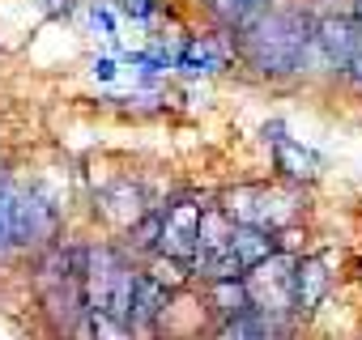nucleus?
<instances>
[{
	"label": "nucleus",
	"mask_w": 362,
	"mask_h": 340,
	"mask_svg": "<svg viewBox=\"0 0 362 340\" xmlns=\"http://www.w3.org/2000/svg\"><path fill=\"white\" fill-rule=\"evenodd\" d=\"M290 277H294V260L273 251L269 260H260L256 268L243 272V293H247V310L273 315L281 319V310L290 306Z\"/></svg>",
	"instance_id": "5"
},
{
	"label": "nucleus",
	"mask_w": 362,
	"mask_h": 340,
	"mask_svg": "<svg viewBox=\"0 0 362 340\" xmlns=\"http://www.w3.org/2000/svg\"><path fill=\"white\" fill-rule=\"evenodd\" d=\"M56 230V213L39 192H9V238L13 243H43Z\"/></svg>",
	"instance_id": "7"
},
{
	"label": "nucleus",
	"mask_w": 362,
	"mask_h": 340,
	"mask_svg": "<svg viewBox=\"0 0 362 340\" xmlns=\"http://www.w3.org/2000/svg\"><path fill=\"white\" fill-rule=\"evenodd\" d=\"M273 251H277V234L235 221L230 234H226V243H222L218 251L192 260V268H197L201 277H209V281H243V272L256 268L260 260H269Z\"/></svg>",
	"instance_id": "3"
},
{
	"label": "nucleus",
	"mask_w": 362,
	"mask_h": 340,
	"mask_svg": "<svg viewBox=\"0 0 362 340\" xmlns=\"http://www.w3.org/2000/svg\"><path fill=\"white\" fill-rule=\"evenodd\" d=\"M197 226H201V205L197 200H175L158 213V251L166 260H192L197 255Z\"/></svg>",
	"instance_id": "6"
},
{
	"label": "nucleus",
	"mask_w": 362,
	"mask_h": 340,
	"mask_svg": "<svg viewBox=\"0 0 362 340\" xmlns=\"http://www.w3.org/2000/svg\"><path fill=\"white\" fill-rule=\"evenodd\" d=\"M175 68L188 73V77H209L222 68V47L214 39H197V43H184V51L175 56Z\"/></svg>",
	"instance_id": "11"
},
{
	"label": "nucleus",
	"mask_w": 362,
	"mask_h": 340,
	"mask_svg": "<svg viewBox=\"0 0 362 340\" xmlns=\"http://www.w3.org/2000/svg\"><path fill=\"white\" fill-rule=\"evenodd\" d=\"M230 221H239V226H256V230H277V226H286L290 217H294V196H286V192H277V188H235V192H226L222 196V205H218Z\"/></svg>",
	"instance_id": "4"
},
{
	"label": "nucleus",
	"mask_w": 362,
	"mask_h": 340,
	"mask_svg": "<svg viewBox=\"0 0 362 340\" xmlns=\"http://www.w3.org/2000/svg\"><path fill=\"white\" fill-rule=\"evenodd\" d=\"M264 136L273 140V157H277V170H286L290 179H307V183H311V179L320 175V166H324V162H320L311 149H303L298 140H290V136L281 132V123H273Z\"/></svg>",
	"instance_id": "10"
},
{
	"label": "nucleus",
	"mask_w": 362,
	"mask_h": 340,
	"mask_svg": "<svg viewBox=\"0 0 362 340\" xmlns=\"http://www.w3.org/2000/svg\"><path fill=\"white\" fill-rule=\"evenodd\" d=\"M328 293V264L320 255H303L294 260V277H290V306L311 315Z\"/></svg>",
	"instance_id": "8"
},
{
	"label": "nucleus",
	"mask_w": 362,
	"mask_h": 340,
	"mask_svg": "<svg viewBox=\"0 0 362 340\" xmlns=\"http://www.w3.org/2000/svg\"><path fill=\"white\" fill-rule=\"evenodd\" d=\"M119 13H128V18H153L158 13V0H119Z\"/></svg>",
	"instance_id": "15"
},
{
	"label": "nucleus",
	"mask_w": 362,
	"mask_h": 340,
	"mask_svg": "<svg viewBox=\"0 0 362 340\" xmlns=\"http://www.w3.org/2000/svg\"><path fill=\"white\" fill-rule=\"evenodd\" d=\"M311 43L320 47V56L337 68L349 64L354 43H358V22L354 18H324L320 26H311Z\"/></svg>",
	"instance_id": "9"
},
{
	"label": "nucleus",
	"mask_w": 362,
	"mask_h": 340,
	"mask_svg": "<svg viewBox=\"0 0 362 340\" xmlns=\"http://www.w3.org/2000/svg\"><path fill=\"white\" fill-rule=\"evenodd\" d=\"M214 9H218V18H222L226 26L243 30V26H252V22L269 9V0H214Z\"/></svg>",
	"instance_id": "14"
},
{
	"label": "nucleus",
	"mask_w": 362,
	"mask_h": 340,
	"mask_svg": "<svg viewBox=\"0 0 362 340\" xmlns=\"http://www.w3.org/2000/svg\"><path fill=\"white\" fill-rule=\"evenodd\" d=\"M162 302H166V289H162L153 277H136V293H132V327L153 323L158 310H162Z\"/></svg>",
	"instance_id": "12"
},
{
	"label": "nucleus",
	"mask_w": 362,
	"mask_h": 340,
	"mask_svg": "<svg viewBox=\"0 0 362 340\" xmlns=\"http://www.w3.org/2000/svg\"><path fill=\"white\" fill-rule=\"evenodd\" d=\"M136 277L141 272H132V264L119 251H111V247L81 251V293H86V306H90L94 319H107V323L132 332Z\"/></svg>",
	"instance_id": "2"
},
{
	"label": "nucleus",
	"mask_w": 362,
	"mask_h": 340,
	"mask_svg": "<svg viewBox=\"0 0 362 340\" xmlns=\"http://www.w3.org/2000/svg\"><path fill=\"white\" fill-rule=\"evenodd\" d=\"M307 47H311V22L303 13L264 9L252 26H243V56L260 73H294L307 60Z\"/></svg>",
	"instance_id": "1"
},
{
	"label": "nucleus",
	"mask_w": 362,
	"mask_h": 340,
	"mask_svg": "<svg viewBox=\"0 0 362 340\" xmlns=\"http://www.w3.org/2000/svg\"><path fill=\"white\" fill-rule=\"evenodd\" d=\"M354 22H358V43H354V56H349V64H345V68L362 81V5H358V18H354Z\"/></svg>",
	"instance_id": "16"
},
{
	"label": "nucleus",
	"mask_w": 362,
	"mask_h": 340,
	"mask_svg": "<svg viewBox=\"0 0 362 340\" xmlns=\"http://www.w3.org/2000/svg\"><path fill=\"white\" fill-rule=\"evenodd\" d=\"M103 213H107L111 221H119V226H132V221L141 217V192H136L132 183H119L115 192L103 196Z\"/></svg>",
	"instance_id": "13"
}]
</instances>
